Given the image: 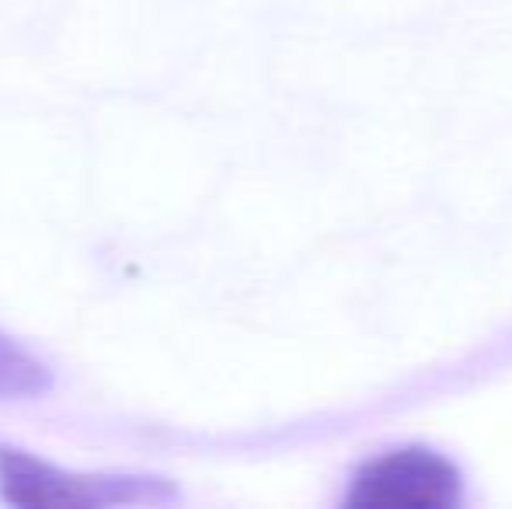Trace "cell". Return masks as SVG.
I'll return each instance as SVG.
<instances>
[{"label": "cell", "instance_id": "2", "mask_svg": "<svg viewBox=\"0 0 512 509\" xmlns=\"http://www.w3.org/2000/svg\"><path fill=\"white\" fill-rule=\"evenodd\" d=\"M464 478L457 464L429 447H394L359 464L349 482V506H457Z\"/></svg>", "mask_w": 512, "mask_h": 509}, {"label": "cell", "instance_id": "1", "mask_svg": "<svg viewBox=\"0 0 512 509\" xmlns=\"http://www.w3.org/2000/svg\"><path fill=\"white\" fill-rule=\"evenodd\" d=\"M0 499L11 506H161L178 489L147 475H84L46 464L18 447H0Z\"/></svg>", "mask_w": 512, "mask_h": 509}, {"label": "cell", "instance_id": "3", "mask_svg": "<svg viewBox=\"0 0 512 509\" xmlns=\"http://www.w3.org/2000/svg\"><path fill=\"white\" fill-rule=\"evenodd\" d=\"M53 387V374L18 339L0 332V401H28Z\"/></svg>", "mask_w": 512, "mask_h": 509}]
</instances>
